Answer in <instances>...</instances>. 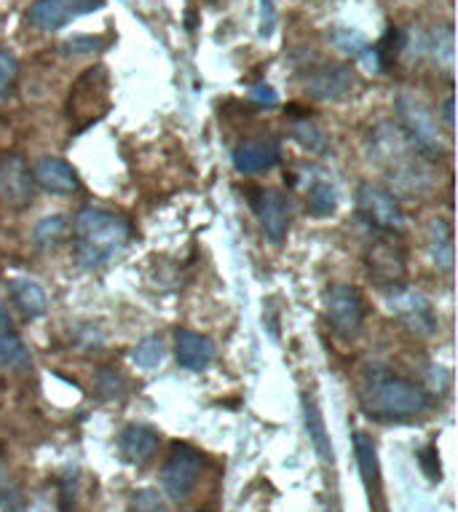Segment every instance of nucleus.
Returning <instances> with one entry per match:
<instances>
[{
	"label": "nucleus",
	"mask_w": 458,
	"mask_h": 512,
	"mask_svg": "<svg viewBox=\"0 0 458 512\" xmlns=\"http://www.w3.org/2000/svg\"><path fill=\"white\" fill-rule=\"evenodd\" d=\"M370 156L386 175L394 196H426L434 188V164L426 159L394 121H384L370 135Z\"/></svg>",
	"instance_id": "nucleus-1"
},
{
	"label": "nucleus",
	"mask_w": 458,
	"mask_h": 512,
	"mask_svg": "<svg viewBox=\"0 0 458 512\" xmlns=\"http://www.w3.org/2000/svg\"><path fill=\"white\" fill-rule=\"evenodd\" d=\"M359 400L365 413L386 421L416 419L432 408V395L421 384L386 368L367 370L362 389H359Z\"/></svg>",
	"instance_id": "nucleus-2"
},
{
	"label": "nucleus",
	"mask_w": 458,
	"mask_h": 512,
	"mask_svg": "<svg viewBox=\"0 0 458 512\" xmlns=\"http://www.w3.org/2000/svg\"><path fill=\"white\" fill-rule=\"evenodd\" d=\"M75 250L86 269H102L132 239L129 220L102 207H84L73 220Z\"/></svg>",
	"instance_id": "nucleus-3"
},
{
	"label": "nucleus",
	"mask_w": 458,
	"mask_h": 512,
	"mask_svg": "<svg viewBox=\"0 0 458 512\" xmlns=\"http://www.w3.org/2000/svg\"><path fill=\"white\" fill-rule=\"evenodd\" d=\"M394 110H397V121L394 124L400 126L402 135L408 137L410 143L416 145L426 159L440 161L448 148H445V140H442L440 126H437V121H434V116L429 113L424 102L418 100L416 94H400L394 100Z\"/></svg>",
	"instance_id": "nucleus-4"
},
{
	"label": "nucleus",
	"mask_w": 458,
	"mask_h": 512,
	"mask_svg": "<svg viewBox=\"0 0 458 512\" xmlns=\"http://www.w3.org/2000/svg\"><path fill=\"white\" fill-rule=\"evenodd\" d=\"M204 472V456L188 443H172V451L161 467V486L164 494L177 504H185L199 486Z\"/></svg>",
	"instance_id": "nucleus-5"
},
{
	"label": "nucleus",
	"mask_w": 458,
	"mask_h": 512,
	"mask_svg": "<svg viewBox=\"0 0 458 512\" xmlns=\"http://www.w3.org/2000/svg\"><path fill=\"white\" fill-rule=\"evenodd\" d=\"M357 212L378 234L397 236L405 231V212L400 199L381 185L362 183L357 191Z\"/></svg>",
	"instance_id": "nucleus-6"
},
{
	"label": "nucleus",
	"mask_w": 458,
	"mask_h": 512,
	"mask_svg": "<svg viewBox=\"0 0 458 512\" xmlns=\"http://www.w3.org/2000/svg\"><path fill=\"white\" fill-rule=\"evenodd\" d=\"M325 317L335 336L351 341L365 322L362 293L354 285H333L325 295Z\"/></svg>",
	"instance_id": "nucleus-7"
},
{
	"label": "nucleus",
	"mask_w": 458,
	"mask_h": 512,
	"mask_svg": "<svg viewBox=\"0 0 458 512\" xmlns=\"http://www.w3.org/2000/svg\"><path fill=\"white\" fill-rule=\"evenodd\" d=\"M33 169L19 153H6L0 156V204L6 210H27L35 202Z\"/></svg>",
	"instance_id": "nucleus-8"
},
{
	"label": "nucleus",
	"mask_w": 458,
	"mask_h": 512,
	"mask_svg": "<svg viewBox=\"0 0 458 512\" xmlns=\"http://www.w3.org/2000/svg\"><path fill=\"white\" fill-rule=\"evenodd\" d=\"M386 303H389L394 317L400 319L410 333H416V336H432L434 330H437V314H434L432 301L424 293L402 285L389 287Z\"/></svg>",
	"instance_id": "nucleus-9"
},
{
	"label": "nucleus",
	"mask_w": 458,
	"mask_h": 512,
	"mask_svg": "<svg viewBox=\"0 0 458 512\" xmlns=\"http://www.w3.org/2000/svg\"><path fill=\"white\" fill-rule=\"evenodd\" d=\"M105 6V0H35L27 11V22L41 33H57L73 19L94 14Z\"/></svg>",
	"instance_id": "nucleus-10"
},
{
	"label": "nucleus",
	"mask_w": 458,
	"mask_h": 512,
	"mask_svg": "<svg viewBox=\"0 0 458 512\" xmlns=\"http://www.w3.org/2000/svg\"><path fill=\"white\" fill-rule=\"evenodd\" d=\"M365 263L370 277L384 287H400L408 277V261H405V250L394 242V236H378L370 242L365 252Z\"/></svg>",
	"instance_id": "nucleus-11"
},
{
	"label": "nucleus",
	"mask_w": 458,
	"mask_h": 512,
	"mask_svg": "<svg viewBox=\"0 0 458 512\" xmlns=\"http://www.w3.org/2000/svg\"><path fill=\"white\" fill-rule=\"evenodd\" d=\"M357 86V73L351 65H317L303 78V89L311 100L317 102H338L349 97Z\"/></svg>",
	"instance_id": "nucleus-12"
},
{
	"label": "nucleus",
	"mask_w": 458,
	"mask_h": 512,
	"mask_svg": "<svg viewBox=\"0 0 458 512\" xmlns=\"http://www.w3.org/2000/svg\"><path fill=\"white\" fill-rule=\"evenodd\" d=\"M252 212L258 218L263 234L271 244H282L287 231H290V202L282 191L276 188H260L252 196Z\"/></svg>",
	"instance_id": "nucleus-13"
},
{
	"label": "nucleus",
	"mask_w": 458,
	"mask_h": 512,
	"mask_svg": "<svg viewBox=\"0 0 458 512\" xmlns=\"http://www.w3.org/2000/svg\"><path fill=\"white\" fill-rule=\"evenodd\" d=\"M354 456H357L359 475H362L367 499H370V510L386 512L384 478H381V462H378L373 437L365 435V432H354Z\"/></svg>",
	"instance_id": "nucleus-14"
},
{
	"label": "nucleus",
	"mask_w": 458,
	"mask_h": 512,
	"mask_svg": "<svg viewBox=\"0 0 458 512\" xmlns=\"http://www.w3.org/2000/svg\"><path fill=\"white\" fill-rule=\"evenodd\" d=\"M282 161V145L274 137H247L234 148V167L242 175H260Z\"/></svg>",
	"instance_id": "nucleus-15"
},
{
	"label": "nucleus",
	"mask_w": 458,
	"mask_h": 512,
	"mask_svg": "<svg viewBox=\"0 0 458 512\" xmlns=\"http://www.w3.org/2000/svg\"><path fill=\"white\" fill-rule=\"evenodd\" d=\"M33 177L35 185H41L43 191L54 196H73L81 188V180H78L73 164H67L59 156H41L33 164Z\"/></svg>",
	"instance_id": "nucleus-16"
},
{
	"label": "nucleus",
	"mask_w": 458,
	"mask_h": 512,
	"mask_svg": "<svg viewBox=\"0 0 458 512\" xmlns=\"http://www.w3.org/2000/svg\"><path fill=\"white\" fill-rule=\"evenodd\" d=\"M175 357L180 368L199 373V370L209 368L212 360H215V344H212V338L201 336V333H196V330L177 328Z\"/></svg>",
	"instance_id": "nucleus-17"
},
{
	"label": "nucleus",
	"mask_w": 458,
	"mask_h": 512,
	"mask_svg": "<svg viewBox=\"0 0 458 512\" xmlns=\"http://www.w3.org/2000/svg\"><path fill=\"white\" fill-rule=\"evenodd\" d=\"M161 437L159 432L148 424H129V427L118 435V451L129 464H145L150 462L156 451H159Z\"/></svg>",
	"instance_id": "nucleus-18"
},
{
	"label": "nucleus",
	"mask_w": 458,
	"mask_h": 512,
	"mask_svg": "<svg viewBox=\"0 0 458 512\" xmlns=\"http://www.w3.org/2000/svg\"><path fill=\"white\" fill-rule=\"evenodd\" d=\"M33 368V357L27 352L25 341L11 325V317H0V370H25Z\"/></svg>",
	"instance_id": "nucleus-19"
},
{
	"label": "nucleus",
	"mask_w": 458,
	"mask_h": 512,
	"mask_svg": "<svg viewBox=\"0 0 458 512\" xmlns=\"http://www.w3.org/2000/svg\"><path fill=\"white\" fill-rule=\"evenodd\" d=\"M303 421H306V435H309L314 451L325 464H335L333 454V440L327 435L325 419H322V411H319L317 400L309 392H303Z\"/></svg>",
	"instance_id": "nucleus-20"
},
{
	"label": "nucleus",
	"mask_w": 458,
	"mask_h": 512,
	"mask_svg": "<svg viewBox=\"0 0 458 512\" xmlns=\"http://www.w3.org/2000/svg\"><path fill=\"white\" fill-rule=\"evenodd\" d=\"M9 295L14 306H17L27 319H38L49 311V295L38 282L27 277H14L9 282Z\"/></svg>",
	"instance_id": "nucleus-21"
},
{
	"label": "nucleus",
	"mask_w": 458,
	"mask_h": 512,
	"mask_svg": "<svg viewBox=\"0 0 458 512\" xmlns=\"http://www.w3.org/2000/svg\"><path fill=\"white\" fill-rule=\"evenodd\" d=\"M429 258L432 266L442 274L453 271L456 263V252H453V228L445 218H434L429 226Z\"/></svg>",
	"instance_id": "nucleus-22"
},
{
	"label": "nucleus",
	"mask_w": 458,
	"mask_h": 512,
	"mask_svg": "<svg viewBox=\"0 0 458 512\" xmlns=\"http://www.w3.org/2000/svg\"><path fill=\"white\" fill-rule=\"evenodd\" d=\"M306 210L311 218H330L338 210V188L330 180H314L306 191Z\"/></svg>",
	"instance_id": "nucleus-23"
},
{
	"label": "nucleus",
	"mask_w": 458,
	"mask_h": 512,
	"mask_svg": "<svg viewBox=\"0 0 458 512\" xmlns=\"http://www.w3.org/2000/svg\"><path fill=\"white\" fill-rule=\"evenodd\" d=\"M67 234H70V220L65 215H51V218H43L38 226H35L33 242L35 247L41 250H54L59 244L65 242Z\"/></svg>",
	"instance_id": "nucleus-24"
},
{
	"label": "nucleus",
	"mask_w": 458,
	"mask_h": 512,
	"mask_svg": "<svg viewBox=\"0 0 458 512\" xmlns=\"http://www.w3.org/2000/svg\"><path fill=\"white\" fill-rule=\"evenodd\" d=\"M292 140H295L303 151L319 153V156H325V153L330 151V143H327L325 132L311 124L309 118H295V121H292Z\"/></svg>",
	"instance_id": "nucleus-25"
},
{
	"label": "nucleus",
	"mask_w": 458,
	"mask_h": 512,
	"mask_svg": "<svg viewBox=\"0 0 458 512\" xmlns=\"http://www.w3.org/2000/svg\"><path fill=\"white\" fill-rule=\"evenodd\" d=\"M429 51H432L434 62H437L445 73H450V70H453V27H437L432 33V41H429Z\"/></svg>",
	"instance_id": "nucleus-26"
},
{
	"label": "nucleus",
	"mask_w": 458,
	"mask_h": 512,
	"mask_svg": "<svg viewBox=\"0 0 458 512\" xmlns=\"http://www.w3.org/2000/svg\"><path fill=\"white\" fill-rule=\"evenodd\" d=\"M164 352H167V349H164L161 336H145L140 344L134 346V362H137L142 370H153L164 362Z\"/></svg>",
	"instance_id": "nucleus-27"
},
{
	"label": "nucleus",
	"mask_w": 458,
	"mask_h": 512,
	"mask_svg": "<svg viewBox=\"0 0 458 512\" xmlns=\"http://www.w3.org/2000/svg\"><path fill=\"white\" fill-rule=\"evenodd\" d=\"M333 41L343 54H349V57L354 59L362 57L367 51V46H370V41H367L365 35L357 33V30H349V27H338L333 33Z\"/></svg>",
	"instance_id": "nucleus-28"
},
{
	"label": "nucleus",
	"mask_w": 458,
	"mask_h": 512,
	"mask_svg": "<svg viewBox=\"0 0 458 512\" xmlns=\"http://www.w3.org/2000/svg\"><path fill=\"white\" fill-rule=\"evenodd\" d=\"M97 387H100V395L105 400H124L126 395V378L118 373V370L102 368L100 376H97Z\"/></svg>",
	"instance_id": "nucleus-29"
},
{
	"label": "nucleus",
	"mask_w": 458,
	"mask_h": 512,
	"mask_svg": "<svg viewBox=\"0 0 458 512\" xmlns=\"http://www.w3.org/2000/svg\"><path fill=\"white\" fill-rule=\"evenodd\" d=\"M17 76H19V62L17 57L11 54V51L0 49V102L6 100L17 84Z\"/></svg>",
	"instance_id": "nucleus-30"
},
{
	"label": "nucleus",
	"mask_w": 458,
	"mask_h": 512,
	"mask_svg": "<svg viewBox=\"0 0 458 512\" xmlns=\"http://www.w3.org/2000/svg\"><path fill=\"white\" fill-rule=\"evenodd\" d=\"M129 512H169V507L159 491L142 488V491H134L132 502H129Z\"/></svg>",
	"instance_id": "nucleus-31"
},
{
	"label": "nucleus",
	"mask_w": 458,
	"mask_h": 512,
	"mask_svg": "<svg viewBox=\"0 0 458 512\" xmlns=\"http://www.w3.org/2000/svg\"><path fill=\"white\" fill-rule=\"evenodd\" d=\"M0 507H3V512H27L22 494L6 480H0Z\"/></svg>",
	"instance_id": "nucleus-32"
},
{
	"label": "nucleus",
	"mask_w": 458,
	"mask_h": 512,
	"mask_svg": "<svg viewBox=\"0 0 458 512\" xmlns=\"http://www.w3.org/2000/svg\"><path fill=\"white\" fill-rule=\"evenodd\" d=\"M102 46L100 38H92V35H78V38H70L65 43L67 54H92Z\"/></svg>",
	"instance_id": "nucleus-33"
},
{
	"label": "nucleus",
	"mask_w": 458,
	"mask_h": 512,
	"mask_svg": "<svg viewBox=\"0 0 458 512\" xmlns=\"http://www.w3.org/2000/svg\"><path fill=\"white\" fill-rule=\"evenodd\" d=\"M274 25H276L274 0H260V35L268 38V35L274 33Z\"/></svg>",
	"instance_id": "nucleus-34"
},
{
	"label": "nucleus",
	"mask_w": 458,
	"mask_h": 512,
	"mask_svg": "<svg viewBox=\"0 0 458 512\" xmlns=\"http://www.w3.org/2000/svg\"><path fill=\"white\" fill-rule=\"evenodd\" d=\"M418 459H421V467H424V472L429 475V478L432 480L442 478L440 459H437V451H434V448H424V451L418 454Z\"/></svg>",
	"instance_id": "nucleus-35"
},
{
	"label": "nucleus",
	"mask_w": 458,
	"mask_h": 512,
	"mask_svg": "<svg viewBox=\"0 0 458 512\" xmlns=\"http://www.w3.org/2000/svg\"><path fill=\"white\" fill-rule=\"evenodd\" d=\"M252 102H258L263 108H274L276 102H279V94H276L268 84H258L252 86Z\"/></svg>",
	"instance_id": "nucleus-36"
},
{
	"label": "nucleus",
	"mask_w": 458,
	"mask_h": 512,
	"mask_svg": "<svg viewBox=\"0 0 458 512\" xmlns=\"http://www.w3.org/2000/svg\"><path fill=\"white\" fill-rule=\"evenodd\" d=\"M442 116H445V129L453 132V94H448V100L442 102Z\"/></svg>",
	"instance_id": "nucleus-37"
}]
</instances>
